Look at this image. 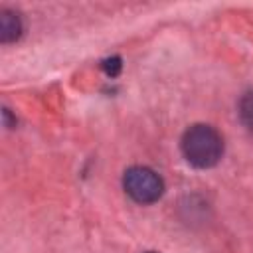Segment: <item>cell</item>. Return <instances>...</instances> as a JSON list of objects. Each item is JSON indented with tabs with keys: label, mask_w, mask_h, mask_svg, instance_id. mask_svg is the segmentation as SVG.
Segmentation results:
<instances>
[{
	"label": "cell",
	"mask_w": 253,
	"mask_h": 253,
	"mask_svg": "<svg viewBox=\"0 0 253 253\" xmlns=\"http://www.w3.org/2000/svg\"><path fill=\"white\" fill-rule=\"evenodd\" d=\"M150 253H152V251H150Z\"/></svg>",
	"instance_id": "cell-5"
},
{
	"label": "cell",
	"mask_w": 253,
	"mask_h": 253,
	"mask_svg": "<svg viewBox=\"0 0 253 253\" xmlns=\"http://www.w3.org/2000/svg\"><path fill=\"white\" fill-rule=\"evenodd\" d=\"M20 32H22L20 18L10 10H2L0 12V40H2V43H10V42L18 40Z\"/></svg>",
	"instance_id": "cell-3"
},
{
	"label": "cell",
	"mask_w": 253,
	"mask_h": 253,
	"mask_svg": "<svg viewBox=\"0 0 253 253\" xmlns=\"http://www.w3.org/2000/svg\"><path fill=\"white\" fill-rule=\"evenodd\" d=\"M239 119L253 132V91L245 93L239 99Z\"/></svg>",
	"instance_id": "cell-4"
},
{
	"label": "cell",
	"mask_w": 253,
	"mask_h": 253,
	"mask_svg": "<svg viewBox=\"0 0 253 253\" xmlns=\"http://www.w3.org/2000/svg\"><path fill=\"white\" fill-rule=\"evenodd\" d=\"M123 188L138 204H152L164 192L162 178L148 166H130L123 176Z\"/></svg>",
	"instance_id": "cell-2"
},
{
	"label": "cell",
	"mask_w": 253,
	"mask_h": 253,
	"mask_svg": "<svg viewBox=\"0 0 253 253\" xmlns=\"http://www.w3.org/2000/svg\"><path fill=\"white\" fill-rule=\"evenodd\" d=\"M184 158L196 168H211L223 154V138L210 125H192L180 140Z\"/></svg>",
	"instance_id": "cell-1"
}]
</instances>
